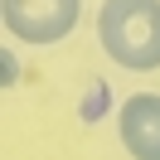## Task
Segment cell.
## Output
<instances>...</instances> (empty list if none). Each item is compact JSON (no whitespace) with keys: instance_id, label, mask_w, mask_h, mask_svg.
Masks as SVG:
<instances>
[{"instance_id":"obj_1","label":"cell","mask_w":160,"mask_h":160,"mask_svg":"<svg viewBox=\"0 0 160 160\" xmlns=\"http://www.w3.org/2000/svg\"><path fill=\"white\" fill-rule=\"evenodd\" d=\"M97 44L117 68L155 73L160 68V0H102Z\"/></svg>"},{"instance_id":"obj_2","label":"cell","mask_w":160,"mask_h":160,"mask_svg":"<svg viewBox=\"0 0 160 160\" xmlns=\"http://www.w3.org/2000/svg\"><path fill=\"white\" fill-rule=\"evenodd\" d=\"M0 20L5 34L29 49L63 44L82 20V0H0Z\"/></svg>"},{"instance_id":"obj_3","label":"cell","mask_w":160,"mask_h":160,"mask_svg":"<svg viewBox=\"0 0 160 160\" xmlns=\"http://www.w3.org/2000/svg\"><path fill=\"white\" fill-rule=\"evenodd\" d=\"M117 136L131 160H160V92H131L121 102Z\"/></svg>"}]
</instances>
